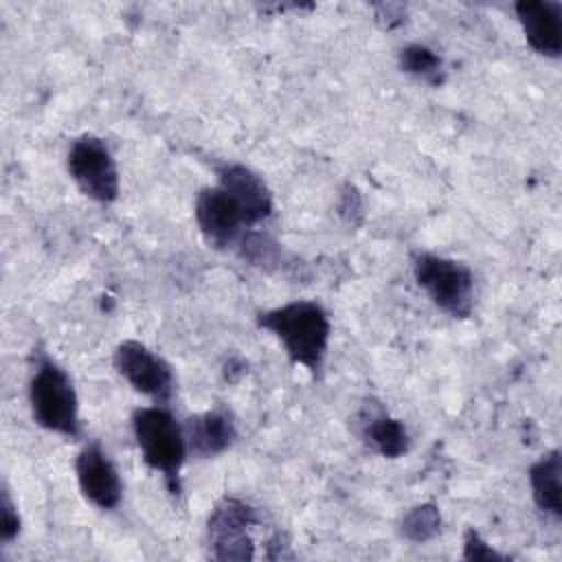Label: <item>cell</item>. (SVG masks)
Instances as JSON below:
<instances>
[{
    "mask_svg": "<svg viewBox=\"0 0 562 562\" xmlns=\"http://www.w3.org/2000/svg\"><path fill=\"white\" fill-rule=\"evenodd\" d=\"M29 404L33 419L57 435L77 439L81 435L79 402L66 371L48 358H37L29 380Z\"/></svg>",
    "mask_w": 562,
    "mask_h": 562,
    "instance_id": "cell-3",
    "label": "cell"
},
{
    "mask_svg": "<svg viewBox=\"0 0 562 562\" xmlns=\"http://www.w3.org/2000/svg\"><path fill=\"white\" fill-rule=\"evenodd\" d=\"M68 173L92 200L110 204L119 198V169L108 145L97 136H81L68 149Z\"/></svg>",
    "mask_w": 562,
    "mask_h": 562,
    "instance_id": "cell-6",
    "label": "cell"
},
{
    "mask_svg": "<svg viewBox=\"0 0 562 562\" xmlns=\"http://www.w3.org/2000/svg\"><path fill=\"white\" fill-rule=\"evenodd\" d=\"M261 329L281 340L285 353L294 364L305 367L310 373L323 369L329 347V316L314 301H292L257 316Z\"/></svg>",
    "mask_w": 562,
    "mask_h": 562,
    "instance_id": "cell-1",
    "label": "cell"
},
{
    "mask_svg": "<svg viewBox=\"0 0 562 562\" xmlns=\"http://www.w3.org/2000/svg\"><path fill=\"white\" fill-rule=\"evenodd\" d=\"M182 430H184L187 452L200 459H211L222 454L224 450L231 448V443L237 437L235 424L231 415L224 411L198 413L184 422Z\"/></svg>",
    "mask_w": 562,
    "mask_h": 562,
    "instance_id": "cell-12",
    "label": "cell"
},
{
    "mask_svg": "<svg viewBox=\"0 0 562 562\" xmlns=\"http://www.w3.org/2000/svg\"><path fill=\"white\" fill-rule=\"evenodd\" d=\"M413 277L428 299L454 318H465L472 312L474 277L461 261L419 252L413 257Z\"/></svg>",
    "mask_w": 562,
    "mask_h": 562,
    "instance_id": "cell-4",
    "label": "cell"
},
{
    "mask_svg": "<svg viewBox=\"0 0 562 562\" xmlns=\"http://www.w3.org/2000/svg\"><path fill=\"white\" fill-rule=\"evenodd\" d=\"M400 66H402V70H406L419 79H426L432 83L441 81V57L435 50H430L428 46L411 44V46L402 48Z\"/></svg>",
    "mask_w": 562,
    "mask_h": 562,
    "instance_id": "cell-15",
    "label": "cell"
},
{
    "mask_svg": "<svg viewBox=\"0 0 562 562\" xmlns=\"http://www.w3.org/2000/svg\"><path fill=\"white\" fill-rule=\"evenodd\" d=\"M257 525L255 509L233 496H224L211 509L206 522L209 553L215 560H252L255 542L250 529Z\"/></svg>",
    "mask_w": 562,
    "mask_h": 562,
    "instance_id": "cell-5",
    "label": "cell"
},
{
    "mask_svg": "<svg viewBox=\"0 0 562 562\" xmlns=\"http://www.w3.org/2000/svg\"><path fill=\"white\" fill-rule=\"evenodd\" d=\"M195 222L204 239L215 248H231L244 237L246 222L222 187H206L198 193Z\"/></svg>",
    "mask_w": 562,
    "mask_h": 562,
    "instance_id": "cell-8",
    "label": "cell"
},
{
    "mask_svg": "<svg viewBox=\"0 0 562 562\" xmlns=\"http://www.w3.org/2000/svg\"><path fill=\"white\" fill-rule=\"evenodd\" d=\"M560 474H562V461L560 452L551 450L542 454L531 468H529V483H531V494L544 514L560 518L562 514V485H560Z\"/></svg>",
    "mask_w": 562,
    "mask_h": 562,
    "instance_id": "cell-13",
    "label": "cell"
},
{
    "mask_svg": "<svg viewBox=\"0 0 562 562\" xmlns=\"http://www.w3.org/2000/svg\"><path fill=\"white\" fill-rule=\"evenodd\" d=\"M367 441L389 459H397L408 450V432L400 419H393L389 415L371 417L364 426Z\"/></svg>",
    "mask_w": 562,
    "mask_h": 562,
    "instance_id": "cell-14",
    "label": "cell"
},
{
    "mask_svg": "<svg viewBox=\"0 0 562 562\" xmlns=\"http://www.w3.org/2000/svg\"><path fill=\"white\" fill-rule=\"evenodd\" d=\"M239 255L255 266H268L277 261V244L261 233H244L239 239Z\"/></svg>",
    "mask_w": 562,
    "mask_h": 562,
    "instance_id": "cell-17",
    "label": "cell"
},
{
    "mask_svg": "<svg viewBox=\"0 0 562 562\" xmlns=\"http://www.w3.org/2000/svg\"><path fill=\"white\" fill-rule=\"evenodd\" d=\"M463 558L465 560H501L503 555L496 553L474 529H468L463 540Z\"/></svg>",
    "mask_w": 562,
    "mask_h": 562,
    "instance_id": "cell-19",
    "label": "cell"
},
{
    "mask_svg": "<svg viewBox=\"0 0 562 562\" xmlns=\"http://www.w3.org/2000/svg\"><path fill=\"white\" fill-rule=\"evenodd\" d=\"M224 193L239 209L246 226L263 222L272 213V195L266 182L244 165H224L220 169V184Z\"/></svg>",
    "mask_w": 562,
    "mask_h": 562,
    "instance_id": "cell-10",
    "label": "cell"
},
{
    "mask_svg": "<svg viewBox=\"0 0 562 562\" xmlns=\"http://www.w3.org/2000/svg\"><path fill=\"white\" fill-rule=\"evenodd\" d=\"M132 430L143 461L162 474L171 494L180 492V470L187 457L184 430L165 406H145L134 411Z\"/></svg>",
    "mask_w": 562,
    "mask_h": 562,
    "instance_id": "cell-2",
    "label": "cell"
},
{
    "mask_svg": "<svg viewBox=\"0 0 562 562\" xmlns=\"http://www.w3.org/2000/svg\"><path fill=\"white\" fill-rule=\"evenodd\" d=\"M516 15L522 24L529 46L547 57H558L562 50V18L560 4L542 0H525L516 4Z\"/></svg>",
    "mask_w": 562,
    "mask_h": 562,
    "instance_id": "cell-11",
    "label": "cell"
},
{
    "mask_svg": "<svg viewBox=\"0 0 562 562\" xmlns=\"http://www.w3.org/2000/svg\"><path fill=\"white\" fill-rule=\"evenodd\" d=\"M116 371L154 402H169L173 391L171 367L138 340H123L114 351Z\"/></svg>",
    "mask_w": 562,
    "mask_h": 562,
    "instance_id": "cell-7",
    "label": "cell"
},
{
    "mask_svg": "<svg viewBox=\"0 0 562 562\" xmlns=\"http://www.w3.org/2000/svg\"><path fill=\"white\" fill-rule=\"evenodd\" d=\"M441 531V516L437 505L424 503L413 507L402 520V533L413 542H426Z\"/></svg>",
    "mask_w": 562,
    "mask_h": 562,
    "instance_id": "cell-16",
    "label": "cell"
},
{
    "mask_svg": "<svg viewBox=\"0 0 562 562\" xmlns=\"http://www.w3.org/2000/svg\"><path fill=\"white\" fill-rule=\"evenodd\" d=\"M0 518H2V522H0V538H2V542H11L18 536V531H20V516H18L15 505H13V501H11L7 490L2 492Z\"/></svg>",
    "mask_w": 562,
    "mask_h": 562,
    "instance_id": "cell-18",
    "label": "cell"
},
{
    "mask_svg": "<svg viewBox=\"0 0 562 562\" xmlns=\"http://www.w3.org/2000/svg\"><path fill=\"white\" fill-rule=\"evenodd\" d=\"M81 494L99 509H114L123 496L121 476L99 443H88L75 463Z\"/></svg>",
    "mask_w": 562,
    "mask_h": 562,
    "instance_id": "cell-9",
    "label": "cell"
}]
</instances>
